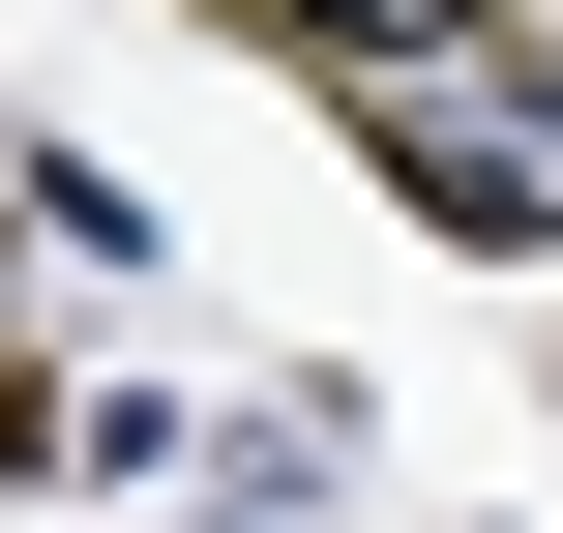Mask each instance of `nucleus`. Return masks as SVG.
<instances>
[{
  "label": "nucleus",
  "instance_id": "f03ea898",
  "mask_svg": "<svg viewBox=\"0 0 563 533\" xmlns=\"http://www.w3.org/2000/svg\"><path fill=\"white\" fill-rule=\"evenodd\" d=\"M267 30H327V59H475V0H267Z\"/></svg>",
  "mask_w": 563,
  "mask_h": 533
},
{
  "label": "nucleus",
  "instance_id": "f257e3e1",
  "mask_svg": "<svg viewBox=\"0 0 563 533\" xmlns=\"http://www.w3.org/2000/svg\"><path fill=\"white\" fill-rule=\"evenodd\" d=\"M416 208H475V237H563V119H534V89H445V119H416Z\"/></svg>",
  "mask_w": 563,
  "mask_h": 533
},
{
  "label": "nucleus",
  "instance_id": "7ed1b4c3",
  "mask_svg": "<svg viewBox=\"0 0 563 533\" xmlns=\"http://www.w3.org/2000/svg\"><path fill=\"white\" fill-rule=\"evenodd\" d=\"M208 533H238V504H208Z\"/></svg>",
  "mask_w": 563,
  "mask_h": 533
}]
</instances>
